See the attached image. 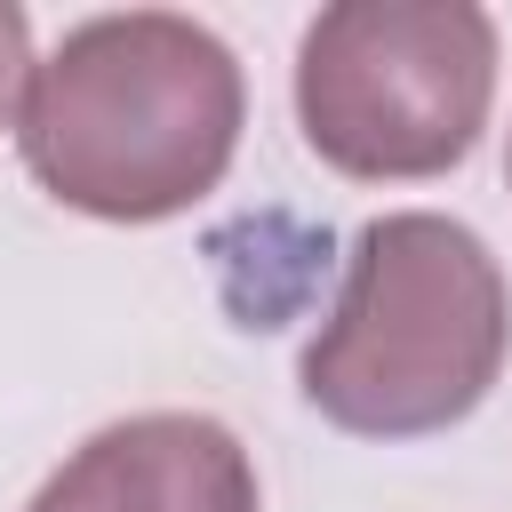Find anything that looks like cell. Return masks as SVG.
Returning <instances> with one entry per match:
<instances>
[{
	"label": "cell",
	"instance_id": "1",
	"mask_svg": "<svg viewBox=\"0 0 512 512\" xmlns=\"http://www.w3.org/2000/svg\"><path fill=\"white\" fill-rule=\"evenodd\" d=\"M240 120V56L176 8H128L72 24L32 64L16 152L48 200L104 224H160L224 184Z\"/></svg>",
	"mask_w": 512,
	"mask_h": 512
},
{
	"label": "cell",
	"instance_id": "2",
	"mask_svg": "<svg viewBox=\"0 0 512 512\" xmlns=\"http://www.w3.org/2000/svg\"><path fill=\"white\" fill-rule=\"evenodd\" d=\"M512 352V296L488 240L456 216L400 208L352 232L344 288L304 344V400L360 440L464 424Z\"/></svg>",
	"mask_w": 512,
	"mask_h": 512
},
{
	"label": "cell",
	"instance_id": "3",
	"mask_svg": "<svg viewBox=\"0 0 512 512\" xmlns=\"http://www.w3.org/2000/svg\"><path fill=\"white\" fill-rule=\"evenodd\" d=\"M496 104V24L472 0H336L296 48L304 144L360 184L448 176Z\"/></svg>",
	"mask_w": 512,
	"mask_h": 512
},
{
	"label": "cell",
	"instance_id": "4",
	"mask_svg": "<svg viewBox=\"0 0 512 512\" xmlns=\"http://www.w3.org/2000/svg\"><path fill=\"white\" fill-rule=\"evenodd\" d=\"M24 512H264V504L232 424L192 408H152L80 440Z\"/></svg>",
	"mask_w": 512,
	"mask_h": 512
},
{
	"label": "cell",
	"instance_id": "5",
	"mask_svg": "<svg viewBox=\"0 0 512 512\" xmlns=\"http://www.w3.org/2000/svg\"><path fill=\"white\" fill-rule=\"evenodd\" d=\"M24 80H32V24H24L16 0H0V128L24 104Z\"/></svg>",
	"mask_w": 512,
	"mask_h": 512
},
{
	"label": "cell",
	"instance_id": "6",
	"mask_svg": "<svg viewBox=\"0 0 512 512\" xmlns=\"http://www.w3.org/2000/svg\"><path fill=\"white\" fill-rule=\"evenodd\" d=\"M504 176H512V152H504Z\"/></svg>",
	"mask_w": 512,
	"mask_h": 512
}]
</instances>
